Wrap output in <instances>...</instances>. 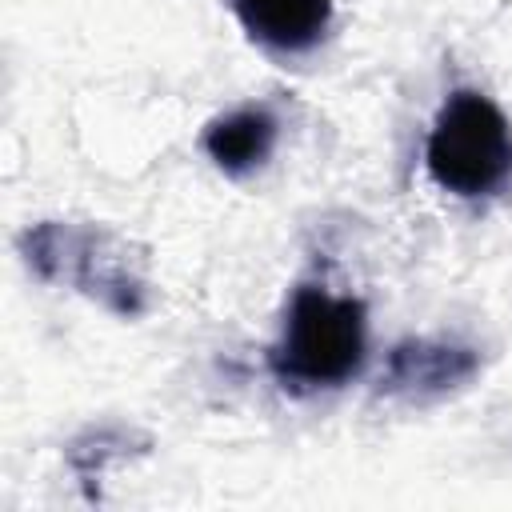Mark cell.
I'll list each match as a JSON object with an SVG mask.
<instances>
[{
    "mask_svg": "<svg viewBox=\"0 0 512 512\" xmlns=\"http://www.w3.org/2000/svg\"><path fill=\"white\" fill-rule=\"evenodd\" d=\"M428 172L456 196L492 192L512 172V132L504 112L480 92H456L428 136Z\"/></svg>",
    "mask_w": 512,
    "mask_h": 512,
    "instance_id": "1",
    "label": "cell"
},
{
    "mask_svg": "<svg viewBox=\"0 0 512 512\" xmlns=\"http://www.w3.org/2000/svg\"><path fill=\"white\" fill-rule=\"evenodd\" d=\"M276 144V120L264 108H240L204 132L208 156L228 172H248L268 160Z\"/></svg>",
    "mask_w": 512,
    "mask_h": 512,
    "instance_id": "4",
    "label": "cell"
},
{
    "mask_svg": "<svg viewBox=\"0 0 512 512\" xmlns=\"http://www.w3.org/2000/svg\"><path fill=\"white\" fill-rule=\"evenodd\" d=\"M232 4L240 24L256 40L284 52L312 48L332 20V0H232Z\"/></svg>",
    "mask_w": 512,
    "mask_h": 512,
    "instance_id": "3",
    "label": "cell"
},
{
    "mask_svg": "<svg viewBox=\"0 0 512 512\" xmlns=\"http://www.w3.org/2000/svg\"><path fill=\"white\" fill-rule=\"evenodd\" d=\"M364 360V304L304 288L292 300L284 340L272 356L276 372L296 384H340Z\"/></svg>",
    "mask_w": 512,
    "mask_h": 512,
    "instance_id": "2",
    "label": "cell"
}]
</instances>
